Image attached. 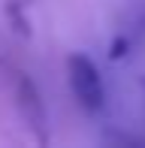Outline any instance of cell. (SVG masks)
Instances as JSON below:
<instances>
[{"label":"cell","mask_w":145,"mask_h":148,"mask_svg":"<svg viewBox=\"0 0 145 148\" xmlns=\"http://www.w3.org/2000/svg\"><path fill=\"white\" fill-rule=\"evenodd\" d=\"M12 100H15V109H18V115H21V121L36 133L39 142H45V139H49L45 103H42V97H39L34 79H30L27 73H21V70H12Z\"/></svg>","instance_id":"cell-2"},{"label":"cell","mask_w":145,"mask_h":148,"mask_svg":"<svg viewBox=\"0 0 145 148\" xmlns=\"http://www.w3.org/2000/svg\"><path fill=\"white\" fill-rule=\"evenodd\" d=\"M67 82H70V91L76 97V103L88 115H100L103 106H106V85H103V76L97 70V64L88 55L76 51V55L67 58Z\"/></svg>","instance_id":"cell-1"}]
</instances>
